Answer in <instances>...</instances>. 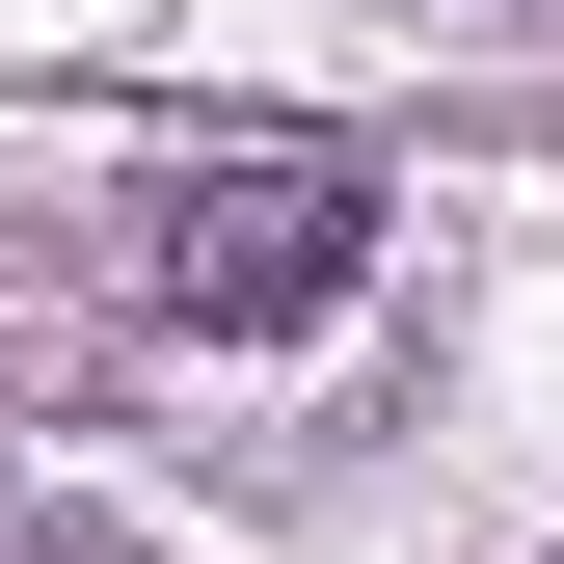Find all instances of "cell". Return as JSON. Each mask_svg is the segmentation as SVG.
<instances>
[{
    "label": "cell",
    "mask_w": 564,
    "mask_h": 564,
    "mask_svg": "<svg viewBox=\"0 0 564 564\" xmlns=\"http://www.w3.org/2000/svg\"><path fill=\"white\" fill-rule=\"evenodd\" d=\"M349 269H377V162H349V134H216V162L134 188V296L216 323V349H296Z\"/></svg>",
    "instance_id": "obj_1"
},
{
    "label": "cell",
    "mask_w": 564,
    "mask_h": 564,
    "mask_svg": "<svg viewBox=\"0 0 564 564\" xmlns=\"http://www.w3.org/2000/svg\"><path fill=\"white\" fill-rule=\"evenodd\" d=\"M0 564H134V538L82 511V484H28V511H0Z\"/></svg>",
    "instance_id": "obj_2"
}]
</instances>
